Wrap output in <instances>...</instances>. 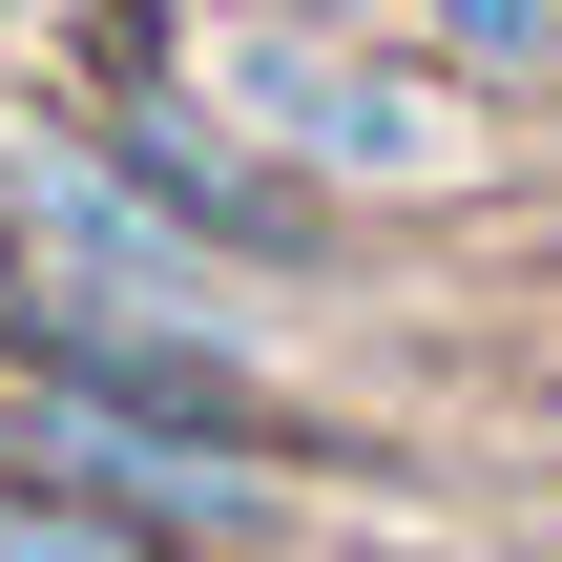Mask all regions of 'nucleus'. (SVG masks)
<instances>
[{
	"label": "nucleus",
	"mask_w": 562,
	"mask_h": 562,
	"mask_svg": "<svg viewBox=\"0 0 562 562\" xmlns=\"http://www.w3.org/2000/svg\"><path fill=\"white\" fill-rule=\"evenodd\" d=\"M83 146H104L209 271H334V188H313L292 146H250L209 83H83Z\"/></svg>",
	"instance_id": "nucleus-3"
},
{
	"label": "nucleus",
	"mask_w": 562,
	"mask_h": 562,
	"mask_svg": "<svg viewBox=\"0 0 562 562\" xmlns=\"http://www.w3.org/2000/svg\"><path fill=\"white\" fill-rule=\"evenodd\" d=\"M417 42H438L480 104H562V0H417Z\"/></svg>",
	"instance_id": "nucleus-4"
},
{
	"label": "nucleus",
	"mask_w": 562,
	"mask_h": 562,
	"mask_svg": "<svg viewBox=\"0 0 562 562\" xmlns=\"http://www.w3.org/2000/svg\"><path fill=\"white\" fill-rule=\"evenodd\" d=\"M0 459L63 480V501H104V521H146V542H188V562H229L271 501H292V459H250L229 417L104 396V375H21V396H0Z\"/></svg>",
	"instance_id": "nucleus-2"
},
{
	"label": "nucleus",
	"mask_w": 562,
	"mask_h": 562,
	"mask_svg": "<svg viewBox=\"0 0 562 562\" xmlns=\"http://www.w3.org/2000/svg\"><path fill=\"white\" fill-rule=\"evenodd\" d=\"M209 21H375V0H209Z\"/></svg>",
	"instance_id": "nucleus-6"
},
{
	"label": "nucleus",
	"mask_w": 562,
	"mask_h": 562,
	"mask_svg": "<svg viewBox=\"0 0 562 562\" xmlns=\"http://www.w3.org/2000/svg\"><path fill=\"white\" fill-rule=\"evenodd\" d=\"M209 104H229L250 146H292L313 188H375V209L480 188V125H501V104H480L438 42H355V21H250Z\"/></svg>",
	"instance_id": "nucleus-1"
},
{
	"label": "nucleus",
	"mask_w": 562,
	"mask_h": 562,
	"mask_svg": "<svg viewBox=\"0 0 562 562\" xmlns=\"http://www.w3.org/2000/svg\"><path fill=\"white\" fill-rule=\"evenodd\" d=\"M0 562H188V542H146V521H104V501H63V480L0 459Z\"/></svg>",
	"instance_id": "nucleus-5"
}]
</instances>
